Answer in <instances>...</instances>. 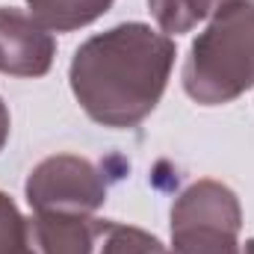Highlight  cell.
Wrapping results in <instances>:
<instances>
[{"instance_id": "cell-5", "label": "cell", "mask_w": 254, "mask_h": 254, "mask_svg": "<svg viewBox=\"0 0 254 254\" xmlns=\"http://www.w3.org/2000/svg\"><path fill=\"white\" fill-rule=\"evenodd\" d=\"M57 42L33 15L0 6V71L12 77H42L51 71Z\"/></svg>"}, {"instance_id": "cell-3", "label": "cell", "mask_w": 254, "mask_h": 254, "mask_svg": "<svg viewBox=\"0 0 254 254\" xmlns=\"http://www.w3.org/2000/svg\"><path fill=\"white\" fill-rule=\"evenodd\" d=\"M243 210L225 184L204 178L178 195L172 207L175 254H240Z\"/></svg>"}, {"instance_id": "cell-12", "label": "cell", "mask_w": 254, "mask_h": 254, "mask_svg": "<svg viewBox=\"0 0 254 254\" xmlns=\"http://www.w3.org/2000/svg\"><path fill=\"white\" fill-rule=\"evenodd\" d=\"M243 254H254V240H249V243H246V252Z\"/></svg>"}, {"instance_id": "cell-2", "label": "cell", "mask_w": 254, "mask_h": 254, "mask_svg": "<svg viewBox=\"0 0 254 254\" xmlns=\"http://www.w3.org/2000/svg\"><path fill=\"white\" fill-rule=\"evenodd\" d=\"M254 86V0L213 15L192 42L184 65V92L195 104L219 107Z\"/></svg>"}, {"instance_id": "cell-10", "label": "cell", "mask_w": 254, "mask_h": 254, "mask_svg": "<svg viewBox=\"0 0 254 254\" xmlns=\"http://www.w3.org/2000/svg\"><path fill=\"white\" fill-rule=\"evenodd\" d=\"M0 254H39L30 219L21 216V210L6 192H0Z\"/></svg>"}, {"instance_id": "cell-9", "label": "cell", "mask_w": 254, "mask_h": 254, "mask_svg": "<svg viewBox=\"0 0 254 254\" xmlns=\"http://www.w3.org/2000/svg\"><path fill=\"white\" fill-rule=\"evenodd\" d=\"M98 254H175V252H169L157 237H151L142 228L110 222L107 231H104Z\"/></svg>"}, {"instance_id": "cell-8", "label": "cell", "mask_w": 254, "mask_h": 254, "mask_svg": "<svg viewBox=\"0 0 254 254\" xmlns=\"http://www.w3.org/2000/svg\"><path fill=\"white\" fill-rule=\"evenodd\" d=\"M231 3L240 0H148V9L166 36L169 33L178 36V33H190L195 24L213 18Z\"/></svg>"}, {"instance_id": "cell-11", "label": "cell", "mask_w": 254, "mask_h": 254, "mask_svg": "<svg viewBox=\"0 0 254 254\" xmlns=\"http://www.w3.org/2000/svg\"><path fill=\"white\" fill-rule=\"evenodd\" d=\"M6 139H9V110H6V104L0 101V148L6 145Z\"/></svg>"}, {"instance_id": "cell-7", "label": "cell", "mask_w": 254, "mask_h": 254, "mask_svg": "<svg viewBox=\"0 0 254 254\" xmlns=\"http://www.w3.org/2000/svg\"><path fill=\"white\" fill-rule=\"evenodd\" d=\"M27 6L30 15L48 30L68 33L98 21L113 6V0H27Z\"/></svg>"}, {"instance_id": "cell-6", "label": "cell", "mask_w": 254, "mask_h": 254, "mask_svg": "<svg viewBox=\"0 0 254 254\" xmlns=\"http://www.w3.org/2000/svg\"><path fill=\"white\" fill-rule=\"evenodd\" d=\"M107 225L92 213H36L30 219L39 254H98Z\"/></svg>"}, {"instance_id": "cell-1", "label": "cell", "mask_w": 254, "mask_h": 254, "mask_svg": "<svg viewBox=\"0 0 254 254\" xmlns=\"http://www.w3.org/2000/svg\"><path fill=\"white\" fill-rule=\"evenodd\" d=\"M175 42L148 24H119L83 42L71 60V89L92 122L136 127L160 104Z\"/></svg>"}, {"instance_id": "cell-4", "label": "cell", "mask_w": 254, "mask_h": 254, "mask_svg": "<svg viewBox=\"0 0 254 254\" xmlns=\"http://www.w3.org/2000/svg\"><path fill=\"white\" fill-rule=\"evenodd\" d=\"M27 201L36 213H95L107 201V181L86 157L57 154L30 172Z\"/></svg>"}]
</instances>
